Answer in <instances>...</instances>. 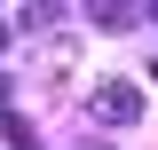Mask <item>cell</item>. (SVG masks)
Masks as SVG:
<instances>
[{
	"instance_id": "3",
	"label": "cell",
	"mask_w": 158,
	"mask_h": 150,
	"mask_svg": "<svg viewBox=\"0 0 158 150\" xmlns=\"http://www.w3.org/2000/svg\"><path fill=\"white\" fill-rule=\"evenodd\" d=\"M0 111H8V79H0Z\"/></svg>"
},
{
	"instance_id": "1",
	"label": "cell",
	"mask_w": 158,
	"mask_h": 150,
	"mask_svg": "<svg viewBox=\"0 0 158 150\" xmlns=\"http://www.w3.org/2000/svg\"><path fill=\"white\" fill-rule=\"evenodd\" d=\"M95 119H103V127H135V119H142V87L103 79V87H95Z\"/></svg>"
},
{
	"instance_id": "2",
	"label": "cell",
	"mask_w": 158,
	"mask_h": 150,
	"mask_svg": "<svg viewBox=\"0 0 158 150\" xmlns=\"http://www.w3.org/2000/svg\"><path fill=\"white\" fill-rule=\"evenodd\" d=\"M95 24H103V32H135L142 8H95Z\"/></svg>"
},
{
	"instance_id": "4",
	"label": "cell",
	"mask_w": 158,
	"mask_h": 150,
	"mask_svg": "<svg viewBox=\"0 0 158 150\" xmlns=\"http://www.w3.org/2000/svg\"><path fill=\"white\" fill-rule=\"evenodd\" d=\"M0 48H8V24H0Z\"/></svg>"
}]
</instances>
